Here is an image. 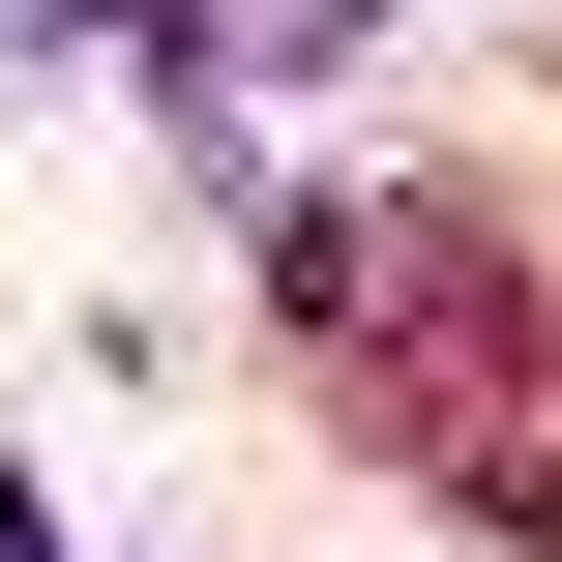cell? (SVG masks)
Wrapping results in <instances>:
<instances>
[{"label":"cell","instance_id":"6da1fadb","mask_svg":"<svg viewBox=\"0 0 562 562\" xmlns=\"http://www.w3.org/2000/svg\"><path fill=\"white\" fill-rule=\"evenodd\" d=\"M267 296H296V356H326V415L385 445V474H445L474 533L562 562V296L504 207H445V178H385V207H267Z\"/></svg>","mask_w":562,"mask_h":562}]
</instances>
